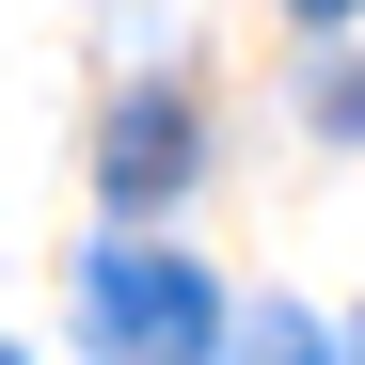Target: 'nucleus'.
<instances>
[{
    "label": "nucleus",
    "instance_id": "nucleus-5",
    "mask_svg": "<svg viewBox=\"0 0 365 365\" xmlns=\"http://www.w3.org/2000/svg\"><path fill=\"white\" fill-rule=\"evenodd\" d=\"M0 365H16V349H0Z\"/></svg>",
    "mask_w": 365,
    "mask_h": 365
},
{
    "label": "nucleus",
    "instance_id": "nucleus-1",
    "mask_svg": "<svg viewBox=\"0 0 365 365\" xmlns=\"http://www.w3.org/2000/svg\"><path fill=\"white\" fill-rule=\"evenodd\" d=\"M80 349L96 365H207L222 349V286L191 255H96L80 270Z\"/></svg>",
    "mask_w": 365,
    "mask_h": 365
},
{
    "label": "nucleus",
    "instance_id": "nucleus-4",
    "mask_svg": "<svg viewBox=\"0 0 365 365\" xmlns=\"http://www.w3.org/2000/svg\"><path fill=\"white\" fill-rule=\"evenodd\" d=\"M302 16H349V0H302Z\"/></svg>",
    "mask_w": 365,
    "mask_h": 365
},
{
    "label": "nucleus",
    "instance_id": "nucleus-2",
    "mask_svg": "<svg viewBox=\"0 0 365 365\" xmlns=\"http://www.w3.org/2000/svg\"><path fill=\"white\" fill-rule=\"evenodd\" d=\"M96 175H111V207H159L175 175H191V111H175V96H128L111 143H96Z\"/></svg>",
    "mask_w": 365,
    "mask_h": 365
},
{
    "label": "nucleus",
    "instance_id": "nucleus-3",
    "mask_svg": "<svg viewBox=\"0 0 365 365\" xmlns=\"http://www.w3.org/2000/svg\"><path fill=\"white\" fill-rule=\"evenodd\" d=\"M238 365H318V318H286V302H255V318H238Z\"/></svg>",
    "mask_w": 365,
    "mask_h": 365
}]
</instances>
